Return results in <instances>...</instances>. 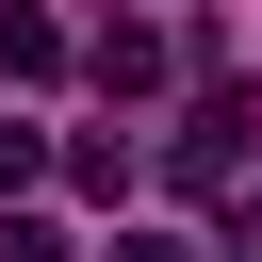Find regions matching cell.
Here are the masks:
<instances>
[{"label": "cell", "instance_id": "6da1fadb", "mask_svg": "<svg viewBox=\"0 0 262 262\" xmlns=\"http://www.w3.org/2000/svg\"><path fill=\"white\" fill-rule=\"evenodd\" d=\"M0 82H66V16H33V0H0Z\"/></svg>", "mask_w": 262, "mask_h": 262}, {"label": "cell", "instance_id": "7a4b0ae2", "mask_svg": "<svg viewBox=\"0 0 262 262\" xmlns=\"http://www.w3.org/2000/svg\"><path fill=\"white\" fill-rule=\"evenodd\" d=\"M98 82H115V98H164V33L115 16V33H98Z\"/></svg>", "mask_w": 262, "mask_h": 262}, {"label": "cell", "instance_id": "3957f363", "mask_svg": "<svg viewBox=\"0 0 262 262\" xmlns=\"http://www.w3.org/2000/svg\"><path fill=\"white\" fill-rule=\"evenodd\" d=\"M66 196H131V131H66Z\"/></svg>", "mask_w": 262, "mask_h": 262}, {"label": "cell", "instance_id": "277c9868", "mask_svg": "<svg viewBox=\"0 0 262 262\" xmlns=\"http://www.w3.org/2000/svg\"><path fill=\"white\" fill-rule=\"evenodd\" d=\"M33 180H66V147H49V131H16V115H0V196H33Z\"/></svg>", "mask_w": 262, "mask_h": 262}, {"label": "cell", "instance_id": "5b68a950", "mask_svg": "<svg viewBox=\"0 0 262 262\" xmlns=\"http://www.w3.org/2000/svg\"><path fill=\"white\" fill-rule=\"evenodd\" d=\"M0 262H66V229H49V213H16V196H0Z\"/></svg>", "mask_w": 262, "mask_h": 262}, {"label": "cell", "instance_id": "8992f818", "mask_svg": "<svg viewBox=\"0 0 262 262\" xmlns=\"http://www.w3.org/2000/svg\"><path fill=\"white\" fill-rule=\"evenodd\" d=\"M98 262H196V246H180V229H115Z\"/></svg>", "mask_w": 262, "mask_h": 262}, {"label": "cell", "instance_id": "52a82bcc", "mask_svg": "<svg viewBox=\"0 0 262 262\" xmlns=\"http://www.w3.org/2000/svg\"><path fill=\"white\" fill-rule=\"evenodd\" d=\"M246 229H262V180H246Z\"/></svg>", "mask_w": 262, "mask_h": 262}]
</instances>
